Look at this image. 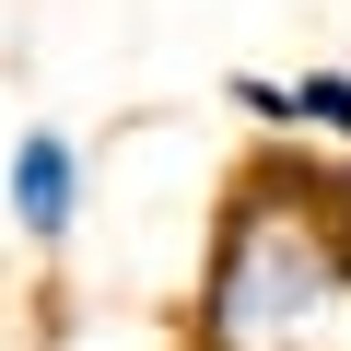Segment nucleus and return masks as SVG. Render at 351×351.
<instances>
[{
  "mask_svg": "<svg viewBox=\"0 0 351 351\" xmlns=\"http://www.w3.org/2000/svg\"><path fill=\"white\" fill-rule=\"evenodd\" d=\"M351 304V164H246L199 269V351H316Z\"/></svg>",
  "mask_w": 351,
  "mask_h": 351,
  "instance_id": "f257e3e1",
  "label": "nucleus"
},
{
  "mask_svg": "<svg viewBox=\"0 0 351 351\" xmlns=\"http://www.w3.org/2000/svg\"><path fill=\"white\" fill-rule=\"evenodd\" d=\"M12 223L36 246H59L82 223V141L71 129H24V152H12Z\"/></svg>",
  "mask_w": 351,
  "mask_h": 351,
  "instance_id": "f03ea898",
  "label": "nucleus"
},
{
  "mask_svg": "<svg viewBox=\"0 0 351 351\" xmlns=\"http://www.w3.org/2000/svg\"><path fill=\"white\" fill-rule=\"evenodd\" d=\"M234 106H258V117H281V129H339L351 141V71H304V82H234Z\"/></svg>",
  "mask_w": 351,
  "mask_h": 351,
  "instance_id": "7ed1b4c3",
  "label": "nucleus"
}]
</instances>
